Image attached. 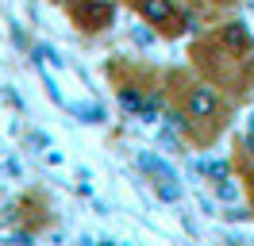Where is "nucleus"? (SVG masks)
Wrapping results in <instances>:
<instances>
[{"label":"nucleus","mask_w":254,"mask_h":246,"mask_svg":"<svg viewBox=\"0 0 254 246\" xmlns=\"http://www.w3.org/2000/svg\"><path fill=\"white\" fill-rule=\"evenodd\" d=\"M73 23L81 31H104L116 23V0H77L73 4Z\"/></svg>","instance_id":"1"},{"label":"nucleus","mask_w":254,"mask_h":246,"mask_svg":"<svg viewBox=\"0 0 254 246\" xmlns=\"http://www.w3.org/2000/svg\"><path fill=\"white\" fill-rule=\"evenodd\" d=\"M185 112L200 123L216 120V116H220V96H216V89L204 85V81H192L189 89H185Z\"/></svg>","instance_id":"2"},{"label":"nucleus","mask_w":254,"mask_h":246,"mask_svg":"<svg viewBox=\"0 0 254 246\" xmlns=\"http://www.w3.org/2000/svg\"><path fill=\"white\" fill-rule=\"evenodd\" d=\"M220 43L231 50V54H251V46H254V39H251V27L243 23V19H235V23H223L220 27Z\"/></svg>","instance_id":"3"},{"label":"nucleus","mask_w":254,"mask_h":246,"mask_svg":"<svg viewBox=\"0 0 254 246\" xmlns=\"http://www.w3.org/2000/svg\"><path fill=\"white\" fill-rule=\"evenodd\" d=\"M135 8H139V15H143L146 23H154V27H166V23L181 12L177 0H135Z\"/></svg>","instance_id":"4"},{"label":"nucleus","mask_w":254,"mask_h":246,"mask_svg":"<svg viewBox=\"0 0 254 246\" xmlns=\"http://www.w3.org/2000/svg\"><path fill=\"white\" fill-rule=\"evenodd\" d=\"M212 4H231V0H212Z\"/></svg>","instance_id":"5"},{"label":"nucleus","mask_w":254,"mask_h":246,"mask_svg":"<svg viewBox=\"0 0 254 246\" xmlns=\"http://www.w3.org/2000/svg\"><path fill=\"white\" fill-rule=\"evenodd\" d=\"M54 4H65V0H54Z\"/></svg>","instance_id":"6"}]
</instances>
